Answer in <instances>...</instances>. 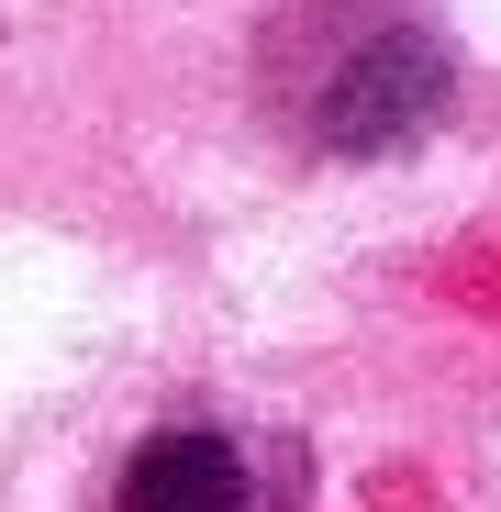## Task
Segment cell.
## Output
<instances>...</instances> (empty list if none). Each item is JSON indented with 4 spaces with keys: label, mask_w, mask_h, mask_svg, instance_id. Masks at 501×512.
I'll return each instance as SVG.
<instances>
[{
    "label": "cell",
    "mask_w": 501,
    "mask_h": 512,
    "mask_svg": "<svg viewBox=\"0 0 501 512\" xmlns=\"http://www.w3.org/2000/svg\"><path fill=\"white\" fill-rule=\"evenodd\" d=\"M446 90H457V67H446L435 34H368L346 67H323L312 134L334 156H390V145H412V134L446 112Z\"/></svg>",
    "instance_id": "1"
},
{
    "label": "cell",
    "mask_w": 501,
    "mask_h": 512,
    "mask_svg": "<svg viewBox=\"0 0 501 512\" xmlns=\"http://www.w3.org/2000/svg\"><path fill=\"white\" fill-rule=\"evenodd\" d=\"M112 512H245V457L223 435H201V423L190 435H156V446H134Z\"/></svg>",
    "instance_id": "2"
}]
</instances>
